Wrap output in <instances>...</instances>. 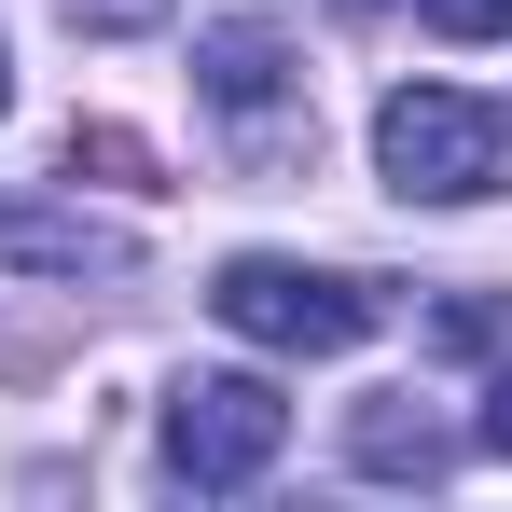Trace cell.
<instances>
[{"label":"cell","instance_id":"cell-12","mask_svg":"<svg viewBox=\"0 0 512 512\" xmlns=\"http://www.w3.org/2000/svg\"><path fill=\"white\" fill-rule=\"evenodd\" d=\"M0 111H14V42H0Z\"/></svg>","mask_w":512,"mask_h":512},{"label":"cell","instance_id":"cell-13","mask_svg":"<svg viewBox=\"0 0 512 512\" xmlns=\"http://www.w3.org/2000/svg\"><path fill=\"white\" fill-rule=\"evenodd\" d=\"M346 14H374V0H346Z\"/></svg>","mask_w":512,"mask_h":512},{"label":"cell","instance_id":"cell-8","mask_svg":"<svg viewBox=\"0 0 512 512\" xmlns=\"http://www.w3.org/2000/svg\"><path fill=\"white\" fill-rule=\"evenodd\" d=\"M153 180V153H139V139H125V125H70V180Z\"/></svg>","mask_w":512,"mask_h":512},{"label":"cell","instance_id":"cell-5","mask_svg":"<svg viewBox=\"0 0 512 512\" xmlns=\"http://www.w3.org/2000/svg\"><path fill=\"white\" fill-rule=\"evenodd\" d=\"M0 263H42V277H125V263H139V236H111V222H84V208L14 194V208H0Z\"/></svg>","mask_w":512,"mask_h":512},{"label":"cell","instance_id":"cell-2","mask_svg":"<svg viewBox=\"0 0 512 512\" xmlns=\"http://www.w3.org/2000/svg\"><path fill=\"white\" fill-rule=\"evenodd\" d=\"M208 305H222V333L277 346V360H346V346L388 319L374 277H319V263H277V250H236L208 277Z\"/></svg>","mask_w":512,"mask_h":512},{"label":"cell","instance_id":"cell-11","mask_svg":"<svg viewBox=\"0 0 512 512\" xmlns=\"http://www.w3.org/2000/svg\"><path fill=\"white\" fill-rule=\"evenodd\" d=\"M471 443H485V457H512V374L485 388V416H471Z\"/></svg>","mask_w":512,"mask_h":512},{"label":"cell","instance_id":"cell-1","mask_svg":"<svg viewBox=\"0 0 512 512\" xmlns=\"http://www.w3.org/2000/svg\"><path fill=\"white\" fill-rule=\"evenodd\" d=\"M374 167L402 180L416 208H485L512 180V111H485V97H457V84H402L374 111Z\"/></svg>","mask_w":512,"mask_h":512},{"label":"cell","instance_id":"cell-3","mask_svg":"<svg viewBox=\"0 0 512 512\" xmlns=\"http://www.w3.org/2000/svg\"><path fill=\"white\" fill-rule=\"evenodd\" d=\"M277 443H291V402H277L263 374H194V388L167 402V485L222 499V485H250Z\"/></svg>","mask_w":512,"mask_h":512},{"label":"cell","instance_id":"cell-6","mask_svg":"<svg viewBox=\"0 0 512 512\" xmlns=\"http://www.w3.org/2000/svg\"><path fill=\"white\" fill-rule=\"evenodd\" d=\"M346 457H360L374 485H443V471H457V443H443V429H429L416 402H402V388H388V402H360V429H346Z\"/></svg>","mask_w":512,"mask_h":512},{"label":"cell","instance_id":"cell-10","mask_svg":"<svg viewBox=\"0 0 512 512\" xmlns=\"http://www.w3.org/2000/svg\"><path fill=\"white\" fill-rule=\"evenodd\" d=\"M167 0H70V28H97V42H125V28H153Z\"/></svg>","mask_w":512,"mask_h":512},{"label":"cell","instance_id":"cell-4","mask_svg":"<svg viewBox=\"0 0 512 512\" xmlns=\"http://www.w3.org/2000/svg\"><path fill=\"white\" fill-rule=\"evenodd\" d=\"M194 84H208V111L250 139V153H291V56H277V28H222L208 56H194Z\"/></svg>","mask_w":512,"mask_h":512},{"label":"cell","instance_id":"cell-7","mask_svg":"<svg viewBox=\"0 0 512 512\" xmlns=\"http://www.w3.org/2000/svg\"><path fill=\"white\" fill-rule=\"evenodd\" d=\"M429 333L457 346V360H485V346H512V291H471V305H443Z\"/></svg>","mask_w":512,"mask_h":512},{"label":"cell","instance_id":"cell-9","mask_svg":"<svg viewBox=\"0 0 512 512\" xmlns=\"http://www.w3.org/2000/svg\"><path fill=\"white\" fill-rule=\"evenodd\" d=\"M429 28H443V42H499L512 0H429Z\"/></svg>","mask_w":512,"mask_h":512}]
</instances>
